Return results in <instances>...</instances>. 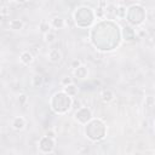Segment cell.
I'll use <instances>...</instances> for the list:
<instances>
[{"label": "cell", "instance_id": "obj_1", "mask_svg": "<svg viewBox=\"0 0 155 155\" xmlns=\"http://www.w3.org/2000/svg\"><path fill=\"white\" fill-rule=\"evenodd\" d=\"M73 103H74V98L70 97L69 94H67L64 91H58L56 92L51 99H50V105H51V109L58 114V115H64L67 114L71 107H73Z\"/></svg>", "mask_w": 155, "mask_h": 155}, {"label": "cell", "instance_id": "obj_2", "mask_svg": "<svg viewBox=\"0 0 155 155\" xmlns=\"http://www.w3.org/2000/svg\"><path fill=\"white\" fill-rule=\"evenodd\" d=\"M107 126L102 119H92L85 125V136L91 142H99L105 137Z\"/></svg>", "mask_w": 155, "mask_h": 155}, {"label": "cell", "instance_id": "obj_3", "mask_svg": "<svg viewBox=\"0 0 155 155\" xmlns=\"http://www.w3.org/2000/svg\"><path fill=\"white\" fill-rule=\"evenodd\" d=\"M92 119H93V111L87 107H79L73 114V120L82 126H85Z\"/></svg>", "mask_w": 155, "mask_h": 155}, {"label": "cell", "instance_id": "obj_4", "mask_svg": "<svg viewBox=\"0 0 155 155\" xmlns=\"http://www.w3.org/2000/svg\"><path fill=\"white\" fill-rule=\"evenodd\" d=\"M57 144V138H51L48 136H42L38 142V149L41 154H52Z\"/></svg>", "mask_w": 155, "mask_h": 155}, {"label": "cell", "instance_id": "obj_5", "mask_svg": "<svg viewBox=\"0 0 155 155\" xmlns=\"http://www.w3.org/2000/svg\"><path fill=\"white\" fill-rule=\"evenodd\" d=\"M27 127V120L25 117L23 116H16L11 120V128L19 132V131H23L24 128Z\"/></svg>", "mask_w": 155, "mask_h": 155}, {"label": "cell", "instance_id": "obj_6", "mask_svg": "<svg viewBox=\"0 0 155 155\" xmlns=\"http://www.w3.org/2000/svg\"><path fill=\"white\" fill-rule=\"evenodd\" d=\"M63 56H62V52L58 50V48H51L48 52H47V61L53 63V64H57L62 61Z\"/></svg>", "mask_w": 155, "mask_h": 155}, {"label": "cell", "instance_id": "obj_7", "mask_svg": "<svg viewBox=\"0 0 155 155\" xmlns=\"http://www.w3.org/2000/svg\"><path fill=\"white\" fill-rule=\"evenodd\" d=\"M99 97H101V99H102L103 103L108 104V103H111V102L115 99V93H114V91L110 90V88H104V90H102V92L99 93Z\"/></svg>", "mask_w": 155, "mask_h": 155}, {"label": "cell", "instance_id": "obj_8", "mask_svg": "<svg viewBox=\"0 0 155 155\" xmlns=\"http://www.w3.org/2000/svg\"><path fill=\"white\" fill-rule=\"evenodd\" d=\"M19 62L23 65H30L34 62V54L31 53V51H22L19 54Z\"/></svg>", "mask_w": 155, "mask_h": 155}, {"label": "cell", "instance_id": "obj_9", "mask_svg": "<svg viewBox=\"0 0 155 155\" xmlns=\"http://www.w3.org/2000/svg\"><path fill=\"white\" fill-rule=\"evenodd\" d=\"M73 74H74V76H75L76 79L84 80V79H86V78L88 76V69H87L86 65L82 64V65H80L79 68L74 69V70H73Z\"/></svg>", "mask_w": 155, "mask_h": 155}, {"label": "cell", "instance_id": "obj_10", "mask_svg": "<svg viewBox=\"0 0 155 155\" xmlns=\"http://www.w3.org/2000/svg\"><path fill=\"white\" fill-rule=\"evenodd\" d=\"M50 22H51V25L53 29H63L67 27V22L63 17H53Z\"/></svg>", "mask_w": 155, "mask_h": 155}, {"label": "cell", "instance_id": "obj_11", "mask_svg": "<svg viewBox=\"0 0 155 155\" xmlns=\"http://www.w3.org/2000/svg\"><path fill=\"white\" fill-rule=\"evenodd\" d=\"M105 18L109 21L116 19V6L114 4H108L105 8Z\"/></svg>", "mask_w": 155, "mask_h": 155}, {"label": "cell", "instance_id": "obj_12", "mask_svg": "<svg viewBox=\"0 0 155 155\" xmlns=\"http://www.w3.org/2000/svg\"><path fill=\"white\" fill-rule=\"evenodd\" d=\"M63 91L67 93V94H69L70 97H76L78 96V93H79V87L73 82V84H70V85H68V86H64L63 87Z\"/></svg>", "mask_w": 155, "mask_h": 155}, {"label": "cell", "instance_id": "obj_13", "mask_svg": "<svg viewBox=\"0 0 155 155\" xmlns=\"http://www.w3.org/2000/svg\"><path fill=\"white\" fill-rule=\"evenodd\" d=\"M23 27H24V22L22 21V19H11L10 22H8V28L11 29V30H15V31H17V30H21V29H23Z\"/></svg>", "mask_w": 155, "mask_h": 155}, {"label": "cell", "instance_id": "obj_14", "mask_svg": "<svg viewBox=\"0 0 155 155\" xmlns=\"http://www.w3.org/2000/svg\"><path fill=\"white\" fill-rule=\"evenodd\" d=\"M30 84H31V87H34V88H40V87H42V85H44V76L40 75V74H35V75L31 78Z\"/></svg>", "mask_w": 155, "mask_h": 155}, {"label": "cell", "instance_id": "obj_15", "mask_svg": "<svg viewBox=\"0 0 155 155\" xmlns=\"http://www.w3.org/2000/svg\"><path fill=\"white\" fill-rule=\"evenodd\" d=\"M39 30H40L44 35H45V34H47V33H50V31L52 30L51 22H48V21H46V19L40 21V23H39Z\"/></svg>", "mask_w": 155, "mask_h": 155}, {"label": "cell", "instance_id": "obj_16", "mask_svg": "<svg viewBox=\"0 0 155 155\" xmlns=\"http://www.w3.org/2000/svg\"><path fill=\"white\" fill-rule=\"evenodd\" d=\"M126 15H127V7L125 5H117L116 6V18L126 19Z\"/></svg>", "mask_w": 155, "mask_h": 155}, {"label": "cell", "instance_id": "obj_17", "mask_svg": "<svg viewBox=\"0 0 155 155\" xmlns=\"http://www.w3.org/2000/svg\"><path fill=\"white\" fill-rule=\"evenodd\" d=\"M56 39H57V35H56V33L54 31H50V33H47V34H45L44 35V41L46 42V44H53L54 41H56Z\"/></svg>", "mask_w": 155, "mask_h": 155}, {"label": "cell", "instance_id": "obj_18", "mask_svg": "<svg viewBox=\"0 0 155 155\" xmlns=\"http://www.w3.org/2000/svg\"><path fill=\"white\" fill-rule=\"evenodd\" d=\"M155 105V97L153 96H147L145 99H144V107L147 108H151Z\"/></svg>", "mask_w": 155, "mask_h": 155}, {"label": "cell", "instance_id": "obj_19", "mask_svg": "<svg viewBox=\"0 0 155 155\" xmlns=\"http://www.w3.org/2000/svg\"><path fill=\"white\" fill-rule=\"evenodd\" d=\"M0 15H1V17H2V18H5V17L10 16V7H8L7 5H2V6H1V8H0Z\"/></svg>", "mask_w": 155, "mask_h": 155}, {"label": "cell", "instance_id": "obj_20", "mask_svg": "<svg viewBox=\"0 0 155 155\" xmlns=\"http://www.w3.org/2000/svg\"><path fill=\"white\" fill-rule=\"evenodd\" d=\"M70 84H73V78H70V76H63L61 79V86L64 87V86H68Z\"/></svg>", "mask_w": 155, "mask_h": 155}, {"label": "cell", "instance_id": "obj_21", "mask_svg": "<svg viewBox=\"0 0 155 155\" xmlns=\"http://www.w3.org/2000/svg\"><path fill=\"white\" fill-rule=\"evenodd\" d=\"M17 101H18L19 105H25V104H27V102H28V96H27L25 93H21V94L18 96Z\"/></svg>", "mask_w": 155, "mask_h": 155}, {"label": "cell", "instance_id": "obj_22", "mask_svg": "<svg viewBox=\"0 0 155 155\" xmlns=\"http://www.w3.org/2000/svg\"><path fill=\"white\" fill-rule=\"evenodd\" d=\"M136 35H137L138 38H144V36L147 35V30L143 29L142 27H138V28L136 29Z\"/></svg>", "mask_w": 155, "mask_h": 155}, {"label": "cell", "instance_id": "obj_23", "mask_svg": "<svg viewBox=\"0 0 155 155\" xmlns=\"http://www.w3.org/2000/svg\"><path fill=\"white\" fill-rule=\"evenodd\" d=\"M80 65H82V62H81L80 59H78V58L70 62V68H71L73 70H74V69H76V68H79Z\"/></svg>", "mask_w": 155, "mask_h": 155}, {"label": "cell", "instance_id": "obj_24", "mask_svg": "<svg viewBox=\"0 0 155 155\" xmlns=\"http://www.w3.org/2000/svg\"><path fill=\"white\" fill-rule=\"evenodd\" d=\"M45 134L48 136V137H51V138H57V134H56L54 130H47V131L45 132Z\"/></svg>", "mask_w": 155, "mask_h": 155}, {"label": "cell", "instance_id": "obj_25", "mask_svg": "<svg viewBox=\"0 0 155 155\" xmlns=\"http://www.w3.org/2000/svg\"><path fill=\"white\" fill-rule=\"evenodd\" d=\"M153 125H154V131H155V120H154V122H153Z\"/></svg>", "mask_w": 155, "mask_h": 155}]
</instances>
